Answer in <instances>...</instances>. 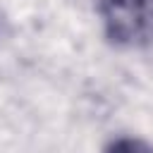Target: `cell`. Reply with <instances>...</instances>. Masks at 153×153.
<instances>
[{
  "label": "cell",
  "mask_w": 153,
  "mask_h": 153,
  "mask_svg": "<svg viewBox=\"0 0 153 153\" xmlns=\"http://www.w3.org/2000/svg\"><path fill=\"white\" fill-rule=\"evenodd\" d=\"M103 31L117 48L153 43V0H96Z\"/></svg>",
  "instance_id": "cell-1"
},
{
  "label": "cell",
  "mask_w": 153,
  "mask_h": 153,
  "mask_svg": "<svg viewBox=\"0 0 153 153\" xmlns=\"http://www.w3.org/2000/svg\"><path fill=\"white\" fill-rule=\"evenodd\" d=\"M103 153H153V146L136 136H117L105 146Z\"/></svg>",
  "instance_id": "cell-2"
}]
</instances>
